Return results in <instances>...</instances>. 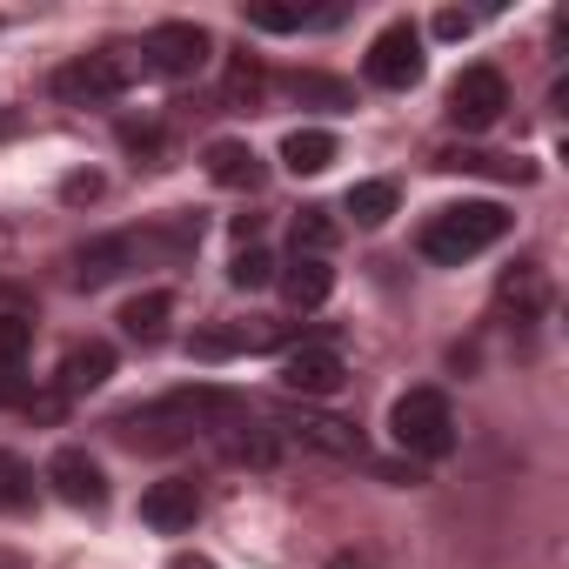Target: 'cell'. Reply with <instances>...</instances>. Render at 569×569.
<instances>
[{"instance_id":"obj_27","label":"cell","mask_w":569,"mask_h":569,"mask_svg":"<svg viewBox=\"0 0 569 569\" xmlns=\"http://www.w3.org/2000/svg\"><path fill=\"white\" fill-rule=\"evenodd\" d=\"M469 28H476V14H456V8H449V14H436V34H442V41H462Z\"/></svg>"},{"instance_id":"obj_32","label":"cell","mask_w":569,"mask_h":569,"mask_svg":"<svg viewBox=\"0 0 569 569\" xmlns=\"http://www.w3.org/2000/svg\"><path fill=\"white\" fill-rule=\"evenodd\" d=\"M329 569H369V562H356V556H336V562H329Z\"/></svg>"},{"instance_id":"obj_17","label":"cell","mask_w":569,"mask_h":569,"mask_svg":"<svg viewBox=\"0 0 569 569\" xmlns=\"http://www.w3.org/2000/svg\"><path fill=\"white\" fill-rule=\"evenodd\" d=\"M496 302L516 309V316H536V309L549 302V274H542V261H516V268L496 281Z\"/></svg>"},{"instance_id":"obj_6","label":"cell","mask_w":569,"mask_h":569,"mask_svg":"<svg viewBox=\"0 0 569 569\" xmlns=\"http://www.w3.org/2000/svg\"><path fill=\"white\" fill-rule=\"evenodd\" d=\"M208 54H214V41H208V28H194V21H161V28H148V41H141V68H148V74H168V81L201 74Z\"/></svg>"},{"instance_id":"obj_21","label":"cell","mask_w":569,"mask_h":569,"mask_svg":"<svg viewBox=\"0 0 569 569\" xmlns=\"http://www.w3.org/2000/svg\"><path fill=\"white\" fill-rule=\"evenodd\" d=\"M349 214H356L362 228H382V221L396 214V181H356V188H349Z\"/></svg>"},{"instance_id":"obj_23","label":"cell","mask_w":569,"mask_h":569,"mask_svg":"<svg viewBox=\"0 0 569 569\" xmlns=\"http://www.w3.org/2000/svg\"><path fill=\"white\" fill-rule=\"evenodd\" d=\"M28 349H34V322L28 316H0V369H21Z\"/></svg>"},{"instance_id":"obj_24","label":"cell","mask_w":569,"mask_h":569,"mask_svg":"<svg viewBox=\"0 0 569 569\" xmlns=\"http://www.w3.org/2000/svg\"><path fill=\"white\" fill-rule=\"evenodd\" d=\"M289 94H302V101H329V108H349V101H356L349 81H329V74H289Z\"/></svg>"},{"instance_id":"obj_13","label":"cell","mask_w":569,"mask_h":569,"mask_svg":"<svg viewBox=\"0 0 569 569\" xmlns=\"http://www.w3.org/2000/svg\"><path fill=\"white\" fill-rule=\"evenodd\" d=\"M114 376V349L108 342H74L68 356H61V396H88V389H101Z\"/></svg>"},{"instance_id":"obj_16","label":"cell","mask_w":569,"mask_h":569,"mask_svg":"<svg viewBox=\"0 0 569 569\" xmlns=\"http://www.w3.org/2000/svg\"><path fill=\"white\" fill-rule=\"evenodd\" d=\"M168 322H174V296H168V289H148V296H134V302L121 309V329H128L141 349L168 342Z\"/></svg>"},{"instance_id":"obj_19","label":"cell","mask_w":569,"mask_h":569,"mask_svg":"<svg viewBox=\"0 0 569 569\" xmlns=\"http://www.w3.org/2000/svg\"><path fill=\"white\" fill-rule=\"evenodd\" d=\"M281 336L274 329H201L194 336V356L201 362H221V356H248V349H274Z\"/></svg>"},{"instance_id":"obj_28","label":"cell","mask_w":569,"mask_h":569,"mask_svg":"<svg viewBox=\"0 0 569 569\" xmlns=\"http://www.w3.org/2000/svg\"><path fill=\"white\" fill-rule=\"evenodd\" d=\"M94 194H101V174H74L68 181V201H94Z\"/></svg>"},{"instance_id":"obj_15","label":"cell","mask_w":569,"mask_h":569,"mask_svg":"<svg viewBox=\"0 0 569 569\" xmlns=\"http://www.w3.org/2000/svg\"><path fill=\"white\" fill-rule=\"evenodd\" d=\"M329 289H336L329 254H296V261H289V274H281V296H289L296 309H322V302H329Z\"/></svg>"},{"instance_id":"obj_4","label":"cell","mask_w":569,"mask_h":569,"mask_svg":"<svg viewBox=\"0 0 569 569\" xmlns=\"http://www.w3.org/2000/svg\"><path fill=\"white\" fill-rule=\"evenodd\" d=\"M389 436H396L409 456H422V462L449 456V449H456V409H449V396H442V389H409V396H396Z\"/></svg>"},{"instance_id":"obj_7","label":"cell","mask_w":569,"mask_h":569,"mask_svg":"<svg viewBox=\"0 0 569 569\" xmlns=\"http://www.w3.org/2000/svg\"><path fill=\"white\" fill-rule=\"evenodd\" d=\"M502 108H509V81H502L496 68H462V74L449 81V121H456L462 134L496 128Z\"/></svg>"},{"instance_id":"obj_8","label":"cell","mask_w":569,"mask_h":569,"mask_svg":"<svg viewBox=\"0 0 569 569\" xmlns=\"http://www.w3.org/2000/svg\"><path fill=\"white\" fill-rule=\"evenodd\" d=\"M362 68H369V81H376V88H389V94H402V88H416V81H422V34H416L409 21H396V28H382Z\"/></svg>"},{"instance_id":"obj_30","label":"cell","mask_w":569,"mask_h":569,"mask_svg":"<svg viewBox=\"0 0 569 569\" xmlns=\"http://www.w3.org/2000/svg\"><path fill=\"white\" fill-rule=\"evenodd\" d=\"M14 128H21V114H0V141H8V134H14Z\"/></svg>"},{"instance_id":"obj_18","label":"cell","mask_w":569,"mask_h":569,"mask_svg":"<svg viewBox=\"0 0 569 569\" xmlns=\"http://www.w3.org/2000/svg\"><path fill=\"white\" fill-rule=\"evenodd\" d=\"M336 154H342V141H336L329 128H296L289 141H281V161H289L296 174H322Z\"/></svg>"},{"instance_id":"obj_3","label":"cell","mask_w":569,"mask_h":569,"mask_svg":"<svg viewBox=\"0 0 569 569\" xmlns=\"http://www.w3.org/2000/svg\"><path fill=\"white\" fill-rule=\"evenodd\" d=\"M502 234H509V214H502L496 201H456V208H436V214L422 221L416 248H422L429 261H442V268H462V261H476L482 248H496Z\"/></svg>"},{"instance_id":"obj_25","label":"cell","mask_w":569,"mask_h":569,"mask_svg":"<svg viewBox=\"0 0 569 569\" xmlns=\"http://www.w3.org/2000/svg\"><path fill=\"white\" fill-rule=\"evenodd\" d=\"M228 281H234V289H268V281H274V261H268L261 248H241L234 268H228Z\"/></svg>"},{"instance_id":"obj_11","label":"cell","mask_w":569,"mask_h":569,"mask_svg":"<svg viewBox=\"0 0 569 569\" xmlns=\"http://www.w3.org/2000/svg\"><path fill=\"white\" fill-rule=\"evenodd\" d=\"M194 516H201V489L194 482H154L148 496H141V522L148 529H161V536H181V529H194Z\"/></svg>"},{"instance_id":"obj_14","label":"cell","mask_w":569,"mask_h":569,"mask_svg":"<svg viewBox=\"0 0 569 569\" xmlns=\"http://www.w3.org/2000/svg\"><path fill=\"white\" fill-rule=\"evenodd\" d=\"M289 429H296V442H309V449H322V456H362V436H356V422H336V416H309V409H296L289 416Z\"/></svg>"},{"instance_id":"obj_10","label":"cell","mask_w":569,"mask_h":569,"mask_svg":"<svg viewBox=\"0 0 569 569\" xmlns=\"http://www.w3.org/2000/svg\"><path fill=\"white\" fill-rule=\"evenodd\" d=\"M48 482H54V496L74 502V509H108V476H101V462H94L88 449H61V456L48 462Z\"/></svg>"},{"instance_id":"obj_2","label":"cell","mask_w":569,"mask_h":569,"mask_svg":"<svg viewBox=\"0 0 569 569\" xmlns=\"http://www.w3.org/2000/svg\"><path fill=\"white\" fill-rule=\"evenodd\" d=\"M201 248V221L194 214H174V221H154V228H128V234H101L74 254V281L81 289H101V281L128 274V268H148V261H181Z\"/></svg>"},{"instance_id":"obj_31","label":"cell","mask_w":569,"mask_h":569,"mask_svg":"<svg viewBox=\"0 0 569 569\" xmlns=\"http://www.w3.org/2000/svg\"><path fill=\"white\" fill-rule=\"evenodd\" d=\"M0 569H28V562H21V556H14V549H0Z\"/></svg>"},{"instance_id":"obj_20","label":"cell","mask_w":569,"mask_h":569,"mask_svg":"<svg viewBox=\"0 0 569 569\" xmlns=\"http://www.w3.org/2000/svg\"><path fill=\"white\" fill-rule=\"evenodd\" d=\"M0 509H8V516L34 509V469H28L14 449H0Z\"/></svg>"},{"instance_id":"obj_26","label":"cell","mask_w":569,"mask_h":569,"mask_svg":"<svg viewBox=\"0 0 569 569\" xmlns=\"http://www.w3.org/2000/svg\"><path fill=\"white\" fill-rule=\"evenodd\" d=\"M241 94H248V101L261 94V74L248 68V54H241V61H234V74H228V101H241Z\"/></svg>"},{"instance_id":"obj_1","label":"cell","mask_w":569,"mask_h":569,"mask_svg":"<svg viewBox=\"0 0 569 569\" xmlns=\"http://www.w3.org/2000/svg\"><path fill=\"white\" fill-rule=\"evenodd\" d=\"M248 402L241 396H228V389H214V382H188V389H168V396H154V402H134V409H121L114 416V436L121 442H134V449H181V442H194V436H214L228 416H241Z\"/></svg>"},{"instance_id":"obj_5","label":"cell","mask_w":569,"mask_h":569,"mask_svg":"<svg viewBox=\"0 0 569 569\" xmlns=\"http://www.w3.org/2000/svg\"><path fill=\"white\" fill-rule=\"evenodd\" d=\"M128 81H134V61H128L121 48H101V54L68 61V68L54 74V94H61L68 108H101V101L128 94Z\"/></svg>"},{"instance_id":"obj_29","label":"cell","mask_w":569,"mask_h":569,"mask_svg":"<svg viewBox=\"0 0 569 569\" xmlns=\"http://www.w3.org/2000/svg\"><path fill=\"white\" fill-rule=\"evenodd\" d=\"M168 569H214V562H208V556H174Z\"/></svg>"},{"instance_id":"obj_12","label":"cell","mask_w":569,"mask_h":569,"mask_svg":"<svg viewBox=\"0 0 569 569\" xmlns=\"http://www.w3.org/2000/svg\"><path fill=\"white\" fill-rule=\"evenodd\" d=\"M208 181L214 188H261V154L248 141H208Z\"/></svg>"},{"instance_id":"obj_9","label":"cell","mask_w":569,"mask_h":569,"mask_svg":"<svg viewBox=\"0 0 569 569\" xmlns=\"http://www.w3.org/2000/svg\"><path fill=\"white\" fill-rule=\"evenodd\" d=\"M281 382H289L296 396H336L342 389V349L302 336L296 349H281Z\"/></svg>"},{"instance_id":"obj_22","label":"cell","mask_w":569,"mask_h":569,"mask_svg":"<svg viewBox=\"0 0 569 569\" xmlns=\"http://www.w3.org/2000/svg\"><path fill=\"white\" fill-rule=\"evenodd\" d=\"M329 248H336L329 208H302V214H296V254H329Z\"/></svg>"}]
</instances>
